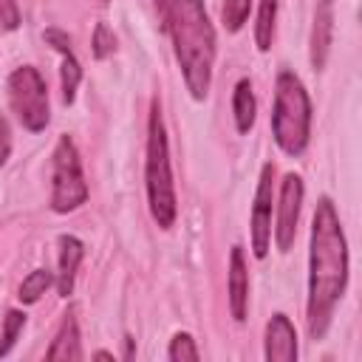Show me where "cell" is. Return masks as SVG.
<instances>
[{"instance_id":"cell-1","label":"cell","mask_w":362,"mask_h":362,"mask_svg":"<svg viewBox=\"0 0 362 362\" xmlns=\"http://www.w3.org/2000/svg\"><path fill=\"white\" fill-rule=\"evenodd\" d=\"M348 283V246L331 198H320L311 223V272H308V334L322 339Z\"/></svg>"},{"instance_id":"cell-2","label":"cell","mask_w":362,"mask_h":362,"mask_svg":"<svg viewBox=\"0 0 362 362\" xmlns=\"http://www.w3.org/2000/svg\"><path fill=\"white\" fill-rule=\"evenodd\" d=\"M156 8L164 31L173 40L187 90L192 99H204L209 93L215 62V28L206 17L204 0H156Z\"/></svg>"},{"instance_id":"cell-3","label":"cell","mask_w":362,"mask_h":362,"mask_svg":"<svg viewBox=\"0 0 362 362\" xmlns=\"http://www.w3.org/2000/svg\"><path fill=\"white\" fill-rule=\"evenodd\" d=\"M308 127H311L308 93L291 71H280L274 85V110H272V133L277 147L288 156H300L308 144Z\"/></svg>"},{"instance_id":"cell-4","label":"cell","mask_w":362,"mask_h":362,"mask_svg":"<svg viewBox=\"0 0 362 362\" xmlns=\"http://www.w3.org/2000/svg\"><path fill=\"white\" fill-rule=\"evenodd\" d=\"M147 198L150 212L158 221L161 229H170L175 223V187H173V170H170V150H167V133L158 102L150 105V124H147Z\"/></svg>"},{"instance_id":"cell-5","label":"cell","mask_w":362,"mask_h":362,"mask_svg":"<svg viewBox=\"0 0 362 362\" xmlns=\"http://www.w3.org/2000/svg\"><path fill=\"white\" fill-rule=\"evenodd\" d=\"M88 201V184L82 175V161L76 144L68 136H59L54 147V187H51V209L74 212Z\"/></svg>"},{"instance_id":"cell-6","label":"cell","mask_w":362,"mask_h":362,"mask_svg":"<svg viewBox=\"0 0 362 362\" xmlns=\"http://www.w3.org/2000/svg\"><path fill=\"white\" fill-rule=\"evenodd\" d=\"M8 102H11V110L17 113V119L25 130H31V133L45 130V124H48V88H45L37 68L23 65V68L11 71Z\"/></svg>"},{"instance_id":"cell-7","label":"cell","mask_w":362,"mask_h":362,"mask_svg":"<svg viewBox=\"0 0 362 362\" xmlns=\"http://www.w3.org/2000/svg\"><path fill=\"white\" fill-rule=\"evenodd\" d=\"M272 187H274V167L263 164L257 192H255V204H252V249H255V257H266L269 243H272Z\"/></svg>"},{"instance_id":"cell-8","label":"cell","mask_w":362,"mask_h":362,"mask_svg":"<svg viewBox=\"0 0 362 362\" xmlns=\"http://www.w3.org/2000/svg\"><path fill=\"white\" fill-rule=\"evenodd\" d=\"M300 204H303V178L288 173L280 184V204H277V246L280 252H288L297 235V221H300Z\"/></svg>"},{"instance_id":"cell-9","label":"cell","mask_w":362,"mask_h":362,"mask_svg":"<svg viewBox=\"0 0 362 362\" xmlns=\"http://www.w3.org/2000/svg\"><path fill=\"white\" fill-rule=\"evenodd\" d=\"M266 359L269 362H294L297 359V334L286 314H274L266 325Z\"/></svg>"},{"instance_id":"cell-10","label":"cell","mask_w":362,"mask_h":362,"mask_svg":"<svg viewBox=\"0 0 362 362\" xmlns=\"http://www.w3.org/2000/svg\"><path fill=\"white\" fill-rule=\"evenodd\" d=\"M331 34H334V0H317L314 25H311V65L317 71L325 68L328 62Z\"/></svg>"},{"instance_id":"cell-11","label":"cell","mask_w":362,"mask_h":362,"mask_svg":"<svg viewBox=\"0 0 362 362\" xmlns=\"http://www.w3.org/2000/svg\"><path fill=\"white\" fill-rule=\"evenodd\" d=\"M229 308L238 322L246 320L249 311V272L240 246H232L229 252Z\"/></svg>"},{"instance_id":"cell-12","label":"cell","mask_w":362,"mask_h":362,"mask_svg":"<svg viewBox=\"0 0 362 362\" xmlns=\"http://www.w3.org/2000/svg\"><path fill=\"white\" fill-rule=\"evenodd\" d=\"M45 359H82V348H79V325H76V311L68 308L62 322H59V331L54 337V342L48 345L45 351Z\"/></svg>"},{"instance_id":"cell-13","label":"cell","mask_w":362,"mask_h":362,"mask_svg":"<svg viewBox=\"0 0 362 362\" xmlns=\"http://www.w3.org/2000/svg\"><path fill=\"white\" fill-rule=\"evenodd\" d=\"M82 255H85V246H82L79 238L59 235V277H57V291L62 297H68L74 291V277H76V269L82 263Z\"/></svg>"},{"instance_id":"cell-14","label":"cell","mask_w":362,"mask_h":362,"mask_svg":"<svg viewBox=\"0 0 362 362\" xmlns=\"http://www.w3.org/2000/svg\"><path fill=\"white\" fill-rule=\"evenodd\" d=\"M232 110H235V124L240 133H249L255 124V113H257V102L252 93V82L240 79L235 85V96H232Z\"/></svg>"},{"instance_id":"cell-15","label":"cell","mask_w":362,"mask_h":362,"mask_svg":"<svg viewBox=\"0 0 362 362\" xmlns=\"http://www.w3.org/2000/svg\"><path fill=\"white\" fill-rule=\"evenodd\" d=\"M274 17H277V0H260L257 23H255V42H257L260 51H269V48H272Z\"/></svg>"},{"instance_id":"cell-16","label":"cell","mask_w":362,"mask_h":362,"mask_svg":"<svg viewBox=\"0 0 362 362\" xmlns=\"http://www.w3.org/2000/svg\"><path fill=\"white\" fill-rule=\"evenodd\" d=\"M51 280H54V277H51L48 269H34V272H31L28 277H23V283H20V294H17L20 303H28V305L37 303V300L45 294V288L51 286Z\"/></svg>"},{"instance_id":"cell-17","label":"cell","mask_w":362,"mask_h":362,"mask_svg":"<svg viewBox=\"0 0 362 362\" xmlns=\"http://www.w3.org/2000/svg\"><path fill=\"white\" fill-rule=\"evenodd\" d=\"M59 79H62V102L71 105L74 96H76V88H79V79H82V68H79V62H76V57L71 51L62 54V74H59Z\"/></svg>"},{"instance_id":"cell-18","label":"cell","mask_w":362,"mask_h":362,"mask_svg":"<svg viewBox=\"0 0 362 362\" xmlns=\"http://www.w3.org/2000/svg\"><path fill=\"white\" fill-rule=\"evenodd\" d=\"M23 325H25V314L11 308V311L6 314V320H3V334H0V356H6V354L11 351V345L17 342V337H20Z\"/></svg>"},{"instance_id":"cell-19","label":"cell","mask_w":362,"mask_h":362,"mask_svg":"<svg viewBox=\"0 0 362 362\" xmlns=\"http://www.w3.org/2000/svg\"><path fill=\"white\" fill-rule=\"evenodd\" d=\"M167 356H170L173 362H195L201 354H198L195 339H192L189 334H175V337H173V342H170Z\"/></svg>"},{"instance_id":"cell-20","label":"cell","mask_w":362,"mask_h":362,"mask_svg":"<svg viewBox=\"0 0 362 362\" xmlns=\"http://www.w3.org/2000/svg\"><path fill=\"white\" fill-rule=\"evenodd\" d=\"M249 3H252V0H223L221 17H223V23H226L229 31H238V28L246 23V17H249Z\"/></svg>"},{"instance_id":"cell-21","label":"cell","mask_w":362,"mask_h":362,"mask_svg":"<svg viewBox=\"0 0 362 362\" xmlns=\"http://www.w3.org/2000/svg\"><path fill=\"white\" fill-rule=\"evenodd\" d=\"M113 48H116L113 31H110L105 23H96V28H93V57H96V59H105V57L113 54Z\"/></svg>"},{"instance_id":"cell-22","label":"cell","mask_w":362,"mask_h":362,"mask_svg":"<svg viewBox=\"0 0 362 362\" xmlns=\"http://www.w3.org/2000/svg\"><path fill=\"white\" fill-rule=\"evenodd\" d=\"M0 25L6 31H14L20 25V8L17 0H0Z\"/></svg>"},{"instance_id":"cell-23","label":"cell","mask_w":362,"mask_h":362,"mask_svg":"<svg viewBox=\"0 0 362 362\" xmlns=\"http://www.w3.org/2000/svg\"><path fill=\"white\" fill-rule=\"evenodd\" d=\"M45 42H51L59 54H68V51H71V40H68L59 28H48V31H45Z\"/></svg>"},{"instance_id":"cell-24","label":"cell","mask_w":362,"mask_h":362,"mask_svg":"<svg viewBox=\"0 0 362 362\" xmlns=\"http://www.w3.org/2000/svg\"><path fill=\"white\" fill-rule=\"evenodd\" d=\"M8 153H11V133H8V124H6V119L0 116V167L6 164Z\"/></svg>"},{"instance_id":"cell-25","label":"cell","mask_w":362,"mask_h":362,"mask_svg":"<svg viewBox=\"0 0 362 362\" xmlns=\"http://www.w3.org/2000/svg\"><path fill=\"white\" fill-rule=\"evenodd\" d=\"M93 356H96V359H113V354H107V351H96Z\"/></svg>"},{"instance_id":"cell-26","label":"cell","mask_w":362,"mask_h":362,"mask_svg":"<svg viewBox=\"0 0 362 362\" xmlns=\"http://www.w3.org/2000/svg\"><path fill=\"white\" fill-rule=\"evenodd\" d=\"M93 3H96V6H107L110 0H93Z\"/></svg>"}]
</instances>
